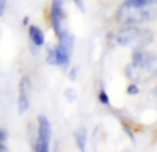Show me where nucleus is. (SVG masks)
Returning <instances> with one entry per match:
<instances>
[{"label": "nucleus", "mask_w": 157, "mask_h": 152, "mask_svg": "<svg viewBox=\"0 0 157 152\" xmlns=\"http://www.w3.org/2000/svg\"><path fill=\"white\" fill-rule=\"evenodd\" d=\"M117 22L133 27L157 18V0H127L117 10Z\"/></svg>", "instance_id": "f257e3e1"}, {"label": "nucleus", "mask_w": 157, "mask_h": 152, "mask_svg": "<svg viewBox=\"0 0 157 152\" xmlns=\"http://www.w3.org/2000/svg\"><path fill=\"white\" fill-rule=\"evenodd\" d=\"M157 75V56L143 49L135 50L132 54V64L127 67V76L131 80L143 82Z\"/></svg>", "instance_id": "f03ea898"}, {"label": "nucleus", "mask_w": 157, "mask_h": 152, "mask_svg": "<svg viewBox=\"0 0 157 152\" xmlns=\"http://www.w3.org/2000/svg\"><path fill=\"white\" fill-rule=\"evenodd\" d=\"M153 39H154V33L150 29L138 28L136 25H133V27L124 28V29H121L117 33L116 43L133 50H140L147 47L153 42Z\"/></svg>", "instance_id": "7ed1b4c3"}, {"label": "nucleus", "mask_w": 157, "mask_h": 152, "mask_svg": "<svg viewBox=\"0 0 157 152\" xmlns=\"http://www.w3.org/2000/svg\"><path fill=\"white\" fill-rule=\"evenodd\" d=\"M59 38V44L54 46V64L59 67H65L71 60L72 49H74V36L65 29L63 31L60 35H57Z\"/></svg>", "instance_id": "20e7f679"}, {"label": "nucleus", "mask_w": 157, "mask_h": 152, "mask_svg": "<svg viewBox=\"0 0 157 152\" xmlns=\"http://www.w3.org/2000/svg\"><path fill=\"white\" fill-rule=\"evenodd\" d=\"M52 125L43 115L38 118V137H36L33 152H50Z\"/></svg>", "instance_id": "39448f33"}, {"label": "nucleus", "mask_w": 157, "mask_h": 152, "mask_svg": "<svg viewBox=\"0 0 157 152\" xmlns=\"http://www.w3.org/2000/svg\"><path fill=\"white\" fill-rule=\"evenodd\" d=\"M50 21L53 25V29L56 35H60L64 28V21H65V13H64V2L63 0H53L50 7Z\"/></svg>", "instance_id": "423d86ee"}, {"label": "nucleus", "mask_w": 157, "mask_h": 152, "mask_svg": "<svg viewBox=\"0 0 157 152\" xmlns=\"http://www.w3.org/2000/svg\"><path fill=\"white\" fill-rule=\"evenodd\" d=\"M32 89V83L28 76H24L20 82V96H18V112L24 114L29 107V94Z\"/></svg>", "instance_id": "0eeeda50"}, {"label": "nucleus", "mask_w": 157, "mask_h": 152, "mask_svg": "<svg viewBox=\"0 0 157 152\" xmlns=\"http://www.w3.org/2000/svg\"><path fill=\"white\" fill-rule=\"evenodd\" d=\"M74 138L77 147L79 148L81 152H86V143H88V132H86L85 127H79V129L75 130L74 133Z\"/></svg>", "instance_id": "6e6552de"}, {"label": "nucleus", "mask_w": 157, "mask_h": 152, "mask_svg": "<svg viewBox=\"0 0 157 152\" xmlns=\"http://www.w3.org/2000/svg\"><path fill=\"white\" fill-rule=\"evenodd\" d=\"M29 39H31V42L38 47L44 44V35L40 28L36 27V25H31L29 27Z\"/></svg>", "instance_id": "1a4fd4ad"}, {"label": "nucleus", "mask_w": 157, "mask_h": 152, "mask_svg": "<svg viewBox=\"0 0 157 152\" xmlns=\"http://www.w3.org/2000/svg\"><path fill=\"white\" fill-rule=\"evenodd\" d=\"M64 96H65V98H67L70 103H71V101H74V100L77 98V91H75V89L68 87L67 90L64 91Z\"/></svg>", "instance_id": "9d476101"}, {"label": "nucleus", "mask_w": 157, "mask_h": 152, "mask_svg": "<svg viewBox=\"0 0 157 152\" xmlns=\"http://www.w3.org/2000/svg\"><path fill=\"white\" fill-rule=\"evenodd\" d=\"M99 101H100L101 104H104V105H109L110 104L109 96H107V93L104 91V89H101V90L99 91Z\"/></svg>", "instance_id": "9b49d317"}, {"label": "nucleus", "mask_w": 157, "mask_h": 152, "mask_svg": "<svg viewBox=\"0 0 157 152\" xmlns=\"http://www.w3.org/2000/svg\"><path fill=\"white\" fill-rule=\"evenodd\" d=\"M127 93H128V96H136V94L139 93V87H138L136 83H132V85L128 86Z\"/></svg>", "instance_id": "f8f14e48"}, {"label": "nucleus", "mask_w": 157, "mask_h": 152, "mask_svg": "<svg viewBox=\"0 0 157 152\" xmlns=\"http://www.w3.org/2000/svg\"><path fill=\"white\" fill-rule=\"evenodd\" d=\"M6 7H7V0H0V17H3L6 13Z\"/></svg>", "instance_id": "ddd939ff"}, {"label": "nucleus", "mask_w": 157, "mask_h": 152, "mask_svg": "<svg viewBox=\"0 0 157 152\" xmlns=\"http://www.w3.org/2000/svg\"><path fill=\"white\" fill-rule=\"evenodd\" d=\"M74 3H75V6L81 10V11L85 13V3H83V0H74Z\"/></svg>", "instance_id": "4468645a"}, {"label": "nucleus", "mask_w": 157, "mask_h": 152, "mask_svg": "<svg viewBox=\"0 0 157 152\" xmlns=\"http://www.w3.org/2000/svg\"><path fill=\"white\" fill-rule=\"evenodd\" d=\"M77 73H78V68H77V67L72 68V69L70 71V79H71V80H75V79H77Z\"/></svg>", "instance_id": "2eb2a0df"}, {"label": "nucleus", "mask_w": 157, "mask_h": 152, "mask_svg": "<svg viewBox=\"0 0 157 152\" xmlns=\"http://www.w3.org/2000/svg\"><path fill=\"white\" fill-rule=\"evenodd\" d=\"M6 137H7V133L4 132V130L0 129V143H3V141L6 140Z\"/></svg>", "instance_id": "dca6fc26"}, {"label": "nucleus", "mask_w": 157, "mask_h": 152, "mask_svg": "<svg viewBox=\"0 0 157 152\" xmlns=\"http://www.w3.org/2000/svg\"><path fill=\"white\" fill-rule=\"evenodd\" d=\"M0 152H9V149H7V147H4L2 143H0Z\"/></svg>", "instance_id": "f3484780"}, {"label": "nucleus", "mask_w": 157, "mask_h": 152, "mask_svg": "<svg viewBox=\"0 0 157 152\" xmlns=\"http://www.w3.org/2000/svg\"><path fill=\"white\" fill-rule=\"evenodd\" d=\"M28 22H29V18H28V17H25L24 20H22V24H24V25H28Z\"/></svg>", "instance_id": "a211bd4d"}, {"label": "nucleus", "mask_w": 157, "mask_h": 152, "mask_svg": "<svg viewBox=\"0 0 157 152\" xmlns=\"http://www.w3.org/2000/svg\"><path fill=\"white\" fill-rule=\"evenodd\" d=\"M56 152H59V151H57V149H56Z\"/></svg>", "instance_id": "6ab92c4d"}]
</instances>
